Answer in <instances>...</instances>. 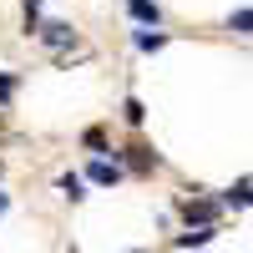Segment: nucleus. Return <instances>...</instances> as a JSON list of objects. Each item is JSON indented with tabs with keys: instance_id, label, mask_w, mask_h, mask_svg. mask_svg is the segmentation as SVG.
<instances>
[{
	"instance_id": "obj_1",
	"label": "nucleus",
	"mask_w": 253,
	"mask_h": 253,
	"mask_svg": "<svg viewBox=\"0 0 253 253\" xmlns=\"http://www.w3.org/2000/svg\"><path fill=\"white\" fill-rule=\"evenodd\" d=\"M36 36L46 41L51 51H66L71 41H76V26H71V20H46V26H36Z\"/></svg>"
},
{
	"instance_id": "obj_2",
	"label": "nucleus",
	"mask_w": 253,
	"mask_h": 253,
	"mask_svg": "<svg viewBox=\"0 0 253 253\" xmlns=\"http://www.w3.org/2000/svg\"><path fill=\"white\" fill-rule=\"evenodd\" d=\"M126 5H132V15L142 20V26H157V20H162V10H157V0H126Z\"/></svg>"
},
{
	"instance_id": "obj_3",
	"label": "nucleus",
	"mask_w": 253,
	"mask_h": 253,
	"mask_svg": "<svg viewBox=\"0 0 253 253\" xmlns=\"http://www.w3.org/2000/svg\"><path fill=\"white\" fill-rule=\"evenodd\" d=\"M117 177H122V167H117V162H101V157L91 162V182H101V187H112Z\"/></svg>"
},
{
	"instance_id": "obj_4",
	"label": "nucleus",
	"mask_w": 253,
	"mask_h": 253,
	"mask_svg": "<svg viewBox=\"0 0 253 253\" xmlns=\"http://www.w3.org/2000/svg\"><path fill=\"white\" fill-rule=\"evenodd\" d=\"M126 162H132L137 172H152V167H157V157L147 152V147H126Z\"/></svg>"
},
{
	"instance_id": "obj_5",
	"label": "nucleus",
	"mask_w": 253,
	"mask_h": 253,
	"mask_svg": "<svg viewBox=\"0 0 253 253\" xmlns=\"http://www.w3.org/2000/svg\"><path fill=\"white\" fill-rule=\"evenodd\" d=\"M228 31H238V36H253V10H233V15H228Z\"/></svg>"
},
{
	"instance_id": "obj_6",
	"label": "nucleus",
	"mask_w": 253,
	"mask_h": 253,
	"mask_svg": "<svg viewBox=\"0 0 253 253\" xmlns=\"http://www.w3.org/2000/svg\"><path fill=\"white\" fill-rule=\"evenodd\" d=\"M157 46H167L162 31H137V51H157Z\"/></svg>"
},
{
	"instance_id": "obj_7",
	"label": "nucleus",
	"mask_w": 253,
	"mask_h": 253,
	"mask_svg": "<svg viewBox=\"0 0 253 253\" xmlns=\"http://www.w3.org/2000/svg\"><path fill=\"white\" fill-rule=\"evenodd\" d=\"M182 213H187V223H193V218H198V223L208 228V218H213V203H187V208H182Z\"/></svg>"
},
{
	"instance_id": "obj_8",
	"label": "nucleus",
	"mask_w": 253,
	"mask_h": 253,
	"mask_svg": "<svg viewBox=\"0 0 253 253\" xmlns=\"http://www.w3.org/2000/svg\"><path fill=\"white\" fill-rule=\"evenodd\" d=\"M61 193H66L71 203H76V198H86V193H81V177H76V172H61Z\"/></svg>"
},
{
	"instance_id": "obj_9",
	"label": "nucleus",
	"mask_w": 253,
	"mask_h": 253,
	"mask_svg": "<svg viewBox=\"0 0 253 253\" xmlns=\"http://www.w3.org/2000/svg\"><path fill=\"white\" fill-rule=\"evenodd\" d=\"M122 117H126V122H132V126H142V117H147V107H142V101H137V96H126V107H122Z\"/></svg>"
},
{
	"instance_id": "obj_10",
	"label": "nucleus",
	"mask_w": 253,
	"mask_h": 253,
	"mask_svg": "<svg viewBox=\"0 0 253 253\" xmlns=\"http://www.w3.org/2000/svg\"><path fill=\"white\" fill-rule=\"evenodd\" d=\"M208 238H213V228H193V233H182L177 243H182V248H193V243H208Z\"/></svg>"
},
{
	"instance_id": "obj_11",
	"label": "nucleus",
	"mask_w": 253,
	"mask_h": 253,
	"mask_svg": "<svg viewBox=\"0 0 253 253\" xmlns=\"http://www.w3.org/2000/svg\"><path fill=\"white\" fill-rule=\"evenodd\" d=\"M10 91H15V76H0V107L10 101Z\"/></svg>"
},
{
	"instance_id": "obj_12",
	"label": "nucleus",
	"mask_w": 253,
	"mask_h": 253,
	"mask_svg": "<svg viewBox=\"0 0 253 253\" xmlns=\"http://www.w3.org/2000/svg\"><path fill=\"white\" fill-rule=\"evenodd\" d=\"M0 213H5V193H0Z\"/></svg>"
}]
</instances>
